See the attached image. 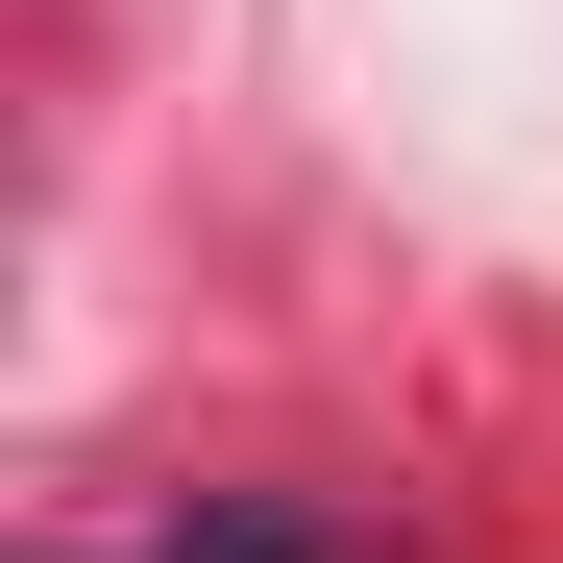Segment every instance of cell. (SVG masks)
I'll return each mask as SVG.
<instances>
[{
  "label": "cell",
  "mask_w": 563,
  "mask_h": 563,
  "mask_svg": "<svg viewBox=\"0 0 563 563\" xmlns=\"http://www.w3.org/2000/svg\"><path fill=\"white\" fill-rule=\"evenodd\" d=\"M147 563H367V539H343V515H295V490H197Z\"/></svg>",
  "instance_id": "cell-1"
}]
</instances>
